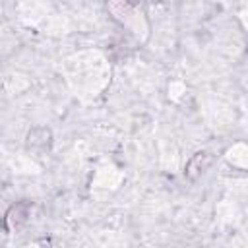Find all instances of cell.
Listing matches in <instances>:
<instances>
[{"instance_id":"1","label":"cell","mask_w":248,"mask_h":248,"mask_svg":"<svg viewBox=\"0 0 248 248\" xmlns=\"http://www.w3.org/2000/svg\"><path fill=\"white\" fill-rule=\"evenodd\" d=\"M209 163H211V155H209L207 151H200V153H196V155L186 163V170H184L186 178L196 180V178L209 167Z\"/></svg>"},{"instance_id":"2","label":"cell","mask_w":248,"mask_h":248,"mask_svg":"<svg viewBox=\"0 0 248 248\" xmlns=\"http://www.w3.org/2000/svg\"><path fill=\"white\" fill-rule=\"evenodd\" d=\"M50 130L48 128H33L27 134V143L29 147H48L50 145Z\"/></svg>"},{"instance_id":"3","label":"cell","mask_w":248,"mask_h":248,"mask_svg":"<svg viewBox=\"0 0 248 248\" xmlns=\"http://www.w3.org/2000/svg\"><path fill=\"white\" fill-rule=\"evenodd\" d=\"M21 207H23V203L14 205V207L8 211V213L16 215V217H6V221H8V223H12V227H17V225H21V223L25 221V211H27V209H23V213H19V211H21Z\"/></svg>"}]
</instances>
